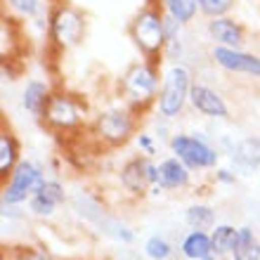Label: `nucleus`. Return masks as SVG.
<instances>
[{
	"label": "nucleus",
	"mask_w": 260,
	"mask_h": 260,
	"mask_svg": "<svg viewBox=\"0 0 260 260\" xmlns=\"http://www.w3.org/2000/svg\"><path fill=\"white\" fill-rule=\"evenodd\" d=\"M199 3V14H204L208 19L213 17H225L232 12V7L237 5V0H197Z\"/></svg>",
	"instance_id": "obj_25"
},
{
	"label": "nucleus",
	"mask_w": 260,
	"mask_h": 260,
	"mask_svg": "<svg viewBox=\"0 0 260 260\" xmlns=\"http://www.w3.org/2000/svg\"><path fill=\"white\" fill-rule=\"evenodd\" d=\"M45 168L34 158H21L10 178L3 180V199L5 204L21 206L45 185Z\"/></svg>",
	"instance_id": "obj_8"
},
{
	"label": "nucleus",
	"mask_w": 260,
	"mask_h": 260,
	"mask_svg": "<svg viewBox=\"0 0 260 260\" xmlns=\"http://www.w3.org/2000/svg\"><path fill=\"white\" fill-rule=\"evenodd\" d=\"M21 161L19 156V142L14 137L12 130H0V175L3 180L10 178V173L17 168V164Z\"/></svg>",
	"instance_id": "obj_17"
},
{
	"label": "nucleus",
	"mask_w": 260,
	"mask_h": 260,
	"mask_svg": "<svg viewBox=\"0 0 260 260\" xmlns=\"http://www.w3.org/2000/svg\"><path fill=\"white\" fill-rule=\"evenodd\" d=\"M189 107H192L197 114L206 118H213V121H227L232 118L230 114V104L225 102V97L220 95L215 88L206 85V83H194L192 92H189Z\"/></svg>",
	"instance_id": "obj_10"
},
{
	"label": "nucleus",
	"mask_w": 260,
	"mask_h": 260,
	"mask_svg": "<svg viewBox=\"0 0 260 260\" xmlns=\"http://www.w3.org/2000/svg\"><path fill=\"white\" fill-rule=\"evenodd\" d=\"M130 41L140 50V55L151 62H161L166 57V26H164V10L161 5H144L140 12L133 17L128 26Z\"/></svg>",
	"instance_id": "obj_3"
},
{
	"label": "nucleus",
	"mask_w": 260,
	"mask_h": 260,
	"mask_svg": "<svg viewBox=\"0 0 260 260\" xmlns=\"http://www.w3.org/2000/svg\"><path fill=\"white\" fill-rule=\"evenodd\" d=\"M135 144H137V149H140V154H142V156H149V158L156 156L158 144H156V140H154V135H151V133H147V130H137Z\"/></svg>",
	"instance_id": "obj_27"
},
{
	"label": "nucleus",
	"mask_w": 260,
	"mask_h": 260,
	"mask_svg": "<svg viewBox=\"0 0 260 260\" xmlns=\"http://www.w3.org/2000/svg\"><path fill=\"white\" fill-rule=\"evenodd\" d=\"M12 260H55L52 253H48L45 248L38 246H21L12 253Z\"/></svg>",
	"instance_id": "obj_28"
},
{
	"label": "nucleus",
	"mask_w": 260,
	"mask_h": 260,
	"mask_svg": "<svg viewBox=\"0 0 260 260\" xmlns=\"http://www.w3.org/2000/svg\"><path fill=\"white\" fill-rule=\"evenodd\" d=\"M142 251L149 260H171L173 253H175L173 244L166 239L164 234H151V237H147L142 244Z\"/></svg>",
	"instance_id": "obj_22"
},
{
	"label": "nucleus",
	"mask_w": 260,
	"mask_h": 260,
	"mask_svg": "<svg viewBox=\"0 0 260 260\" xmlns=\"http://www.w3.org/2000/svg\"><path fill=\"white\" fill-rule=\"evenodd\" d=\"M50 97H52V88L48 85V81L28 78L24 83V90H21V109L28 111L36 121H43V114H45Z\"/></svg>",
	"instance_id": "obj_14"
},
{
	"label": "nucleus",
	"mask_w": 260,
	"mask_h": 260,
	"mask_svg": "<svg viewBox=\"0 0 260 260\" xmlns=\"http://www.w3.org/2000/svg\"><path fill=\"white\" fill-rule=\"evenodd\" d=\"M168 149L173 156L185 161L194 173L215 171L220 164V151L201 133H173L168 137Z\"/></svg>",
	"instance_id": "obj_7"
},
{
	"label": "nucleus",
	"mask_w": 260,
	"mask_h": 260,
	"mask_svg": "<svg viewBox=\"0 0 260 260\" xmlns=\"http://www.w3.org/2000/svg\"><path fill=\"white\" fill-rule=\"evenodd\" d=\"M26 208L31 215H36V218H43V220H48L55 215V211L59 208V206L55 204V201H50L48 197H43L41 192H36L34 197L26 201Z\"/></svg>",
	"instance_id": "obj_23"
},
{
	"label": "nucleus",
	"mask_w": 260,
	"mask_h": 260,
	"mask_svg": "<svg viewBox=\"0 0 260 260\" xmlns=\"http://www.w3.org/2000/svg\"><path fill=\"white\" fill-rule=\"evenodd\" d=\"M180 253L185 260H204L213 255V239L206 230H189L180 241Z\"/></svg>",
	"instance_id": "obj_15"
},
{
	"label": "nucleus",
	"mask_w": 260,
	"mask_h": 260,
	"mask_svg": "<svg viewBox=\"0 0 260 260\" xmlns=\"http://www.w3.org/2000/svg\"><path fill=\"white\" fill-rule=\"evenodd\" d=\"M164 74L158 71V62L151 59H137L125 69L118 78V97L137 114H144L147 109L156 107L158 90H161Z\"/></svg>",
	"instance_id": "obj_1"
},
{
	"label": "nucleus",
	"mask_w": 260,
	"mask_h": 260,
	"mask_svg": "<svg viewBox=\"0 0 260 260\" xmlns=\"http://www.w3.org/2000/svg\"><path fill=\"white\" fill-rule=\"evenodd\" d=\"M85 121H88V107L83 97L67 90H52V97L43 114V123L52 133H76L85 125Z\"/></svg>",
	"instance_id": "obj_6"
},
{
	"label": "nucleus",
	"mask_w": 260,
	"mask_h": 260,
	"mask_svg": "<svg viewBox=\"0 0 260 260\" xmlns=\"http://www.w3.org/2000/svg\"><path fill=\"white\" fill-rule=\"evenodd\" d=\"M258 171H260V168H258ZM258 175H260V173H258Z\"/></svg>",
	"instance_id": "obj_32"
},
{
	"label": "nucleus",
	"mask_w": 260,
	"mask_h": 260,
	"mask_svg": "<svg viewBox=\"0 0 260 260\" xmlns=\"http://www.w3.org/2000/svg\"><path fill=\"white\" fill-rule=\"evenodd\" d=\"M185 225L189 230H206V232H211L213 227L218 225V213L208 204H192L185 211Z\"/></svg>",
	"instance_id": "obj_20"
},
{
	"label": "nucleus",
	"mask_w": 260,
	"mask_h": 260,
	"mask_svg": "<svg viewBox=\"0 0 260 260\" xmlns=\"http://www.w3.org/2000/svg\"><path fill=\"white\" fill-rule=\"evenodd\" d=\"M147 156H130L123 166H121V171H118V182L123 187V192L133 199H144L149 194L151 189V182L147 178Z\"/></svg>",
	"instance_id": "obj_12"
},
{
	"label": "nucleus",
	"mask_w": 260,
	"mask_h": 260,
	"mask_svg": "<svg viewBox=\"0 0 260 260\" xmlns=\"http://www.w3.org/2000/svg\"><path fill=\"white\" fill-rule=\"evenodd\" d=\"M48 17V38L59 52H67L83 43L88 31V19L78 7H74L71 3H57Z\"/></svg>",
	"instance_id": "obj_5"
},
{
	"label": "nucleus",
	"mask_w": 260,
	"mask_h": 260,
	"mask_svg": "<svg viewBox=\"0 0 260 260\" xmlns=\"http://www.w3.org/2000/svg\"><path fill=\"white\" fill-rule=\"evenodd\" d=\"M232 161L244 171L260 168V137L248 135L232 147Z\"/></svg>",
	"instance_id": "obj_16"
},
{
	"label": "nucleus",
	"mask_w": 260,
	"mask_h": 260,
	"mask_svg": "<svg viewBox=\"0 0 260 260\" xmlns=\"http://www.w3.org/2000/svg\"><path fill=\"white\" fill-rule=\"evenodd\" d=\"M211 239H213V253L222 255V258H230L237 246V239H239V227L230 225V222H220L211 230Z\"/></svg>",
	"instance_id": "obj_19"
},
{
	"label": "nucleus",
	"mask_w": 260,
	"mask_h": 260,
	"mask_svg": "<svg viewBox=\"0 0 260 260\" xmlns=\"http://www.w3.org/2000/svg\"><path fill=\"white\" fill-rule=\"evenodd\" d=\"M206 34L213 45H222V48H244L246 45V26L241 21L232 19L230 14L208 19Z\"/></svg>",
	"instance_id": "obj_11"
},
{
	"label": "nucleus",
	"mask_w": 260,
	"mask_h": 260,
	"mask_svg": "<svg viewBox=\"0 0 260 260\" xmlns=\"http://www.w3.org/2000/svg\"><path fill=\"white\" fill-rule=\"evenodd\" d=\"M192 168L178 156H166L158 161V185L166 192H182L192 185Z\"/></svg>",
	"instance_id": "obj_13"
},
{
	"label": "nucleus",
	"mask_w": 260,
	"mask_h": 260,
	"mask_svg": "<svg viewBox=\"0 0 260 260\" xmlns=\"http://www.w3.org/2000/svg\"><path fill=\"white\" fill-rule=\"evenodd\" d=\"M258 230H260V227H258Z\"/></svg>",
	"instance_id": "obj_34"
},
{
	"label": "nucleus",
	"mask_w": 260,
	"mask_h": 260,
	"mask_svg": "<svg viewBox=\"0 0 260 260\" xmlns=\"http://www.w3.org/2000/svg\"><path fill=\"white\" fill-rule=\"evenodd\" d=\"M140 116L135 109H130L128 104H116V107H107L100 109L90 123V133L95 137V142L104 149H118L125 147L130 140H135Z\"/></svg>",
	"instance_id": "obj_2"
},
{
	"label": "nucleus",
	"mask_w": 260,
	"mask_h": 260,
	"mask_svg": "<svg viewBox=\"0 0 260 260\" xmlns=\"http://www.w3.org/2000/svg\"><path fill=\"white\" fill-rule=\"evenodd\" d=\"M3 260H7V258H3Z\"/></svg>",
	"instance_id": "obj_33"
},
{
	"label": "nucleus",
	"mask_w": 260,
	"mask_h": 260,
	"mask_svg": "<svg viewBox=\"0 0 260 260\" xmlns=\"http://www.w3.org/2000/svg\"><path fill=\"white\" fill-rule=\"evenodd\" d=\"M213 180H215V182H220V185H237V175H234L230 168H215Z\"/></svg>",
	"instance_id": "obj_30"
},
{
	"label": "nucleus",
	"mask_w": 260,
	"mask_h": 260,
	"mask_svg": "<svg viewBox=\"0 0 260 260\" xmlns=\"http://www.w3.org/2000/svg\"><path fill=\"white\" fill-rule=\"evenodd\" d=\"M38 192L43 194V197H48L50 201H55L57 206H62L64 201H67V189H64V185L59 182V180H45V185L38 189Z\"/></svg>",
	"instance_id": "obj_26"
},
{
	"label": "nucleus",
	"mask_w": 260,
	"mask_h": 260,
	"mask_svg": "<svg viewBox=\"0 0 260 260\" xmlns=\"http://www.w3.org/2000/svg\"><path fill=\"white\" fill-rule=\"evenodd\" d=\"M204 260H225L222 255H218V253H213V255H208V258H204Z\"/></svg>",
	"instance_id": "obj_31"
},
{
	"label": "nucleus",
	"mask_w": 260,
	"mask_h": 260,
	"mask_svg": "<svg viewBox=\"0 0 260 260\" xmlns=\"http://www.w3.org/2000/svg\"><path fill=\"white\" fill-rule=\"evenodd\" d=\"M230 260H260V234L253 227H239V239Z\"/></svg>",
	"instance_id": "obj_18"
},
{
	"label": "nucleus",
	"mask_w": 260,
	"mask_h": 260,
	"mask_svg": "<svg viewBox=\"0 0 260 260\" xmlns=\"http://www.w3.org/2000/svg\"><path fill=\"white\" fill-rule=\"evenodd\" d=\"M19 19H36L43 14V0H5Z\"/></svg>",
	"instance_id": "obj_24"
},
{
	"label": "nucleus",
	"mask_w": 260,
	"mask_h": 260,
	"mask_svg": "<svg viewBox=\"0 0 260 260\" xmlns=\"http://www.w3.org/2000/svg\"><path fill=\"white\" fill-rule=\"evenodd\" d=\"M164 26H166V41H168V45H171V43H180V36H182L185 24H180L175 17L164 12Z\"/></svg>",
	"instance_id": "obj_29"
},
{
	"label": "nucleus",
	"mask_w": 260,
	"mask_h": 260,
	"mask_svg": "<svg viewBox=\"0 0 260 260\" xmlns=\"http://www.w3.org/2000/svg\"><path fill=\"white\" fill-rule=\"evenodd\" d=\"M158 5L166 14H171L180 24H192L199 14V3L197 0H158Z\"/></svg>",
	"instance_id": "obj_21"
},
{
	"label": "nucleus",
	"mask_w": 260,
	"mask_h": 260,
	"mask_svg": "<svg viewBox=\"0 0 260 260\" xmlns=\"http://www.w3.org/2000/svg\"><path fill=\"white\" fill-rule=\"evenodd\" d=\"M192 85V69L182 62H173L164 71V78H161V90H158V100L156 107H154L156 116L164 118V121H173V118L182 116L185 107L189 104Z\"/></svg>",
	"instance_id": "obj_4"
},
{
	"label": "nucleus",
	"mask_w": 260,
	"mask_h": 260,
	"mask_svg": "<svg viewBox=\"0 0 260 260\" xmlns=\"http://www.w3.org/2000/svg\"><path fill=\"white\" fill-rule=\"evenodd\" d=\"M211 62L215 67H220L222 71H227V74H239V76H246V78H253V81H260V57L244 48L213 45Z\"/></svg>",
	"instance_id": "obj_9"
}]
</instances>
